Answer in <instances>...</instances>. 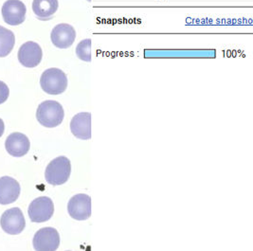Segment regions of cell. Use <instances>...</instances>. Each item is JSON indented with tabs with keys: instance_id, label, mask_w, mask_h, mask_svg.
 I'll return each instance as SVG.
<instances>
[{
	"instance_id": "cell-1",
	"label": "cell",
	"mask_w": 253,
	"mask_h": 251,
	"mask_svg": "<svg viewBox=\"0 0 253 251\" xmlns=\"http://www.w3.org/2000/svg\"><path fill=\"white\" fill-rule=\"evenodd\" d=\"M65 117V111L61 103L56 101H45L39 104L36 111V119L41 126L54 128L60 126Z\"/></svg>"
},
{
	"instance_id": "cell-3",
	"label": "cell",
	"mask_w": 253,
	"mask_h": 251,
	"mask_svg": "<svg viewBox=\"0 0 253 251\" xmlns=\"http://www.w3.org/2000/svg\"><path fill=\"white\" fill-rule=\"evenodd\" d=\"M40 84L44 91L49 95H59L66 91L68 87V77L59 69H48L41 76Z\"/></svg>"
},
{
	"instance_id": "cell-15",
	"label": "cell",
	"mask_w": 253,
	"mask_h": 251,
	"mask_svg": "<svg viewBox=\"0 0 253 251\" xmlns=\"http://www.w3.org/2000/svg\"><path fill=\"white\" fill-rule=\"evenodd\" d=\"M15 37L12 31L0 26V57H6L12 52Z\"/></svg>"
},
{
	"instance_id": "cell-16",
	"label": "cell",
	"mask_w": 253,
	"mask_h": 251,
	"mask_svg": "<svg viewBox=\"0 0 253 251\" xmlns=\"http://www.w3.org/2000/svg\"><path fill=\"white\" fill-rule=\"evenodd\" d=\"M77 57L84 62H91V39L82 40L76 46Z\"/></svg>"
},
{
	"instance_id": "cell-17",
	"label": "cell",
	"mask_w": 253,
	"mask_h": 251,
	"mask_svg": "<svg viewBox=\"0 0 253 251\" xmlns=\"http://www.w3.org/2000/svg\"><path fill=\"white\" fill-rule=\"evenodd\" d=\"M9 94H10V90L8 85L5 83L0 81V104L7 101Z\"/></svg>"
},
{
	"instance_id": "cell-4",
	"label": "cell",
	"mask_w": 253,
	"mask_h": 251,
	"mask_svg": "<svg viewBox=\"0 0 253 251\" xmlns=\"http://www.w3.org/2000/svg\"><path fill=\"white\" fill-rule=\"evenodd\" d=\"M29 217L34 223L48 221L54 213V205L49 197L42 196L35 199L28 209Z\"/></svg>"
},
{
	"instance_id": "cell-5",
	"label": "cell",
	"mask_w": 253,
	"mask_h": 251,
	"mask_svg": "<svg viewBox=\"0 0 253 251\" xmlns=\"http://www.w3.org/2000/svg\"><path fill=\"white\" fill-rule=\"evenodd\" d=\"M0 224L6 233L10 235L20 234L26 227L22 210L19 208H12L6 210L1 216Z\"/></svg>"
},
{
	"instance_id": "cell-18",
	"label": "cell",
	"mask_w": 253,
	"mask_h": 251,
	"mask_svg": "<svg viewBox=\"0 0 253 251\" xmlns=\"http://www.w3.org/2000/svg\"><path fill=\"white\" fill-rule=\"evenodd\" d=\"M4 129H5L4 123H3V121L0 119V137H2V135H3V133H4Z\"/></svg>"
},
{
	"instance_id": "cell-14",
	"label": "cell",
	"mask_w": 253,
	"mask_h": 251,
	"mask_svg": "<svg viewBox=\"0 0 253 251\" xmlns=\"http://www.w3.org/2000/svg\"><path fill=\"white\" fill-rule=\"evenodd\" d=\"M58 8V0H34L33 2V11L36 17L43 21L51 19Z\"/></svg>"
},
{
	"instance_id": "cell-7",
	"label": "cell",
	"mask_w": 253,
	"mask_h": 251,
	"mask_svg": "<svg viewBox=\"0 0 253 251\" xmlns=\"http://www.w3.org/2000/svg\"><path fill=\"white\" fill-rule=\"evenodd\" d=\"M33 243L35 251H56L60 246V235L55 228H41L35 233Z\"/></svg>"
},
{
	"instance_id": "cell-2",
	"label": "cell",
	"mask_w": 253,
	"mask_h": 251,
	"mask_svg": "<svg viewBox=\"0 0 253 251\" xmlns=\"http://www.w3.org/2000/svg\"><path fill=\"white\" fill-rule=\"evenodd\" d=\"M70 173L71 164L69 159L66 157H58L48 163L45 171V177L48 184L58 186L67 182Z\"/></svg>"
},
{
	"instance_id": "cell-11",
	"label": "cell",
	"mask_w": 253,
	"mask_h": 251,
	"mask_svg": "<svg viewBox=\"0 0 253 251\" xmlns=\"http://www.w3.org/2000/svg\"><path fill=\"white\" fill-rule=\"evenodd\" d=\"M71 133L80 139L91 138V114L89 112H82L76 114L70 122Z\"/></svg>"
},
{
	"instance_id": "cell-13",
	"label": "cell",
	"mask_w": 253,
	"mask_h": 251,
	"mask_svg": "<svg viewBox=\"0 0 253 251\" xmlns=\"http://www.w3.org/2000/svg\"><path fill=\"white\" fill-rule=\"evenodd\" d=\"M7 152L15 158H21L25 156L31 147V143L28 137L22 133H12L7 137L5 142Z\"/></svg>"
},
{
	"instance_id": "cell-10",
	"label": "cell",
	"mask_w": 253,
	"mask_h": 251,
	"mask_svg": "<svg viewBox=\"0 0 253 251\" xmlns=\"http://www.w3.org/2000/svg\"><path fill=\"white\" fill-rule=\"evenodd\" d=\"M50 39L58 48H69L76 39V31L69 24H58L51 32Z\"/></svg>"
},
{
	"instance_id": "cell-8",
	"label": "cell",
	"mask_w": 253,
	"mask_h": 251,
	"mask_svg": "<svg viewBox=\"0 0 253 251\" xmlns=\"http://www.w3.org/2000/svg\"><path fill=\"white\" fill-rule=\"evenodd\" d=\"M26 6L20 0H8L2 7L3 19L11 26H17L23 23L26 18Z\"/></svg>"
},
{
	"instance_id": "cell-19",
	"label": "cell",
	"mask_w": 253,
	"mask_h": 251,
	"mask_svg": "<svg viewBox=\"0 0 253 251\" xmlns=\"http://www.w3.org/2000/svg\"><path fill=\"white\" fill-rule=\"evenodd\" d=\"M86 1H88V2H90V1H91V0H86Z\"/></svg>"
},
{
	"instance_id": "cell-12",
	"label": "cell",
	"mask_w": 253,
	"mask_h": 251,
	"mask_svg": "<svg viewBox=\"0 0 253 251\" xmlns=\"http://www.w3.org/2000/svg\"><path fill=\"white\" fill-rule=\"evenodd\" d=\"M20 185L11 176L0 178V205H9L15 202L20 194Z\"/></svg>"
},
{
	"instance_id": "cell-6",
	"label": "cell",
	"mask_w": 253,
	"mask_h": 251,
	"mask_svg": "<svg viewBox=\"0 0 253 251\" xmlns=\"http://www.w3.org/2000/svg\"><path fill=\"white\" fill-rule=\"evenodd\" d=\"M68 211L75 220H87L91 216V197L84 194L74 195L69 201Z\"/></svg>"
},
{
	"instance_id": "cell-9",
	"label": "cell",
	"mask_w": 253,
	"mask_h": 251,
	"mask_svg": "<svg viewBox=\"0 0 253 251\" xmlns=\"http://www.w3.org/2000/svg\"><path fill=\"white\" fill-rule=\"evenodd\" d=\"M43 51L41 46L33 41L26 42L18 50V61L26 68L33 69L37 67L41 63Z\"/></svg>"
}]
</instances>
